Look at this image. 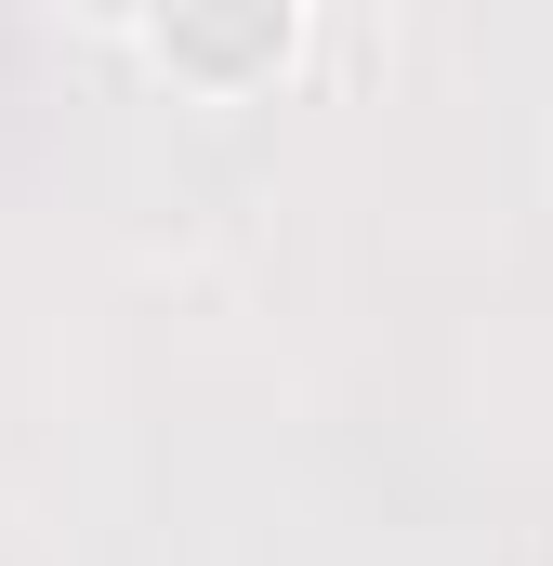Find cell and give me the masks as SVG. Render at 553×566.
Wrapping results in <instances>:
<instances>
[{
  "mask_svg": "<svg viewBox=\"0 0 553 566\" xmlns=\"http://www.w3.org/2000/svg\"><path fill=\"white\" fill-rule=\"evenodd\" d=\"M145 53L158 66H185V80H251L290 53V13H158L145 27Z\"/></svg>",
  "mask_w": 553,
  "mask_h": 566,
  "instance_id": "1",
  "label": "cell"
}]
</instances>
